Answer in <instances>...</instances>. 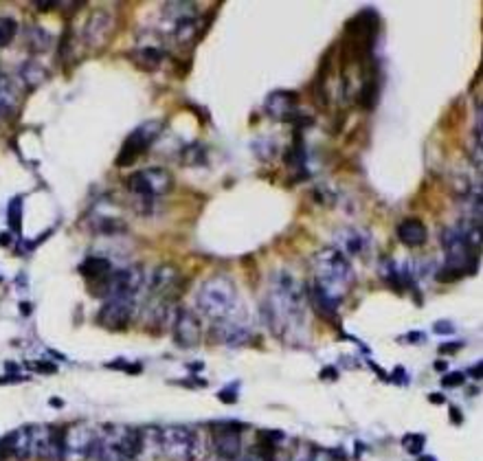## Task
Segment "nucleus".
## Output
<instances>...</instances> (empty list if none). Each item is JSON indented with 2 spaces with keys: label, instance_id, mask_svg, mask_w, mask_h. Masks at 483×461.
Instances as JSON below:
<instances>
[{
  "label": "nucleus",
  "instance_id": "1",
  "mask_svg": "<svg viewBox=\"0 0 483 461\" xmlns=\"http://www.w3.org/2000/svg\"><path fill=\"white\" fill-rule=\"evenodd\" d=\"M262 312L266 325L279 339L290 337L306 323V290L294 275L288 270H277L270 277Z\"/></svg>",
  "mask_w": 483,
  "mask_h": 461
},
{
  "label": "nucleus",
  "instance_id": "2",
  "mask_svg": "<svg viewBox=\"0 0 483 461\" xmlns=\"http://www.w3.org/2000/svg\"><path fill=\"white\" fill-rule=\"evenodd\" d=\"M143 430L132 426L106 424L95 430L88 459L95 461H134L143 450Z\"/></svg>",
  "mask_w": 483,
  "mask_h": 461
},
{
  "label": "nucleus",
  "instance_id": "3",
  "mask_svg": "<svg viewBox=\"0 0 483 461\" xmlns=\"http://www.w3.org/2000/svg\"><path fill=\"white\" fill-rule=\"evenodd\" d=\"M196 305L198 312L211 319L213 323L235 317L240 310V295L235 281L226 275H211L200 284L196 292Z\"/></svg>",
  "mask_w": 483,
  "mask_h": 461
},
{
  "label": "nucleus",
  "instance_id": "4",
  "mask_svg": "<svg viewBox=\"0 0 483 461\" xmlns=\"http://www.w3.org/2000/svg\"><path fill=\"white\" fill-rule=\"evenodd\" d=\"M312 266L317 272L314 286L332 301L341 303L354 284V270L345 255L339 248H323L314 255Z\"/></svg>",
  "mask_w": 483,
  "mask_h": 461
},
{
  "label": "nucleus",
  "instance_id": "5",
  "mask_svg": "<svg viewBox=\"0 0 483 461\" xmlns=\"http://www.w3.org/2000/svg\"><path fill=\"white\" fill-rule=\"evenodd\" d=\"M154 433H156V444L161 452L171 461H196L200 457L202 442L193 428L171 424V426L156 428Z\"/></svg>",
  "mask_w": 483,
  "mask_h": 461
},
{
  "label": "nucleus",
  "instance_id": "6",
  "mask_svg": "<svg viewBox=\"0 0 483 461\" xmlns=\"http://www.w3.org/2000/svg\"><path fill=\"white\" fill-rule=\"evenodd\" d=\"M125 185H128V189L134 191L137 196L156 198V196H165L174 189V176L163 167H147V169H139V171L130 174Z\"/></svg>",
  "mask_w": 483,
  "mask_h": 461
},
{
  "label": "nucleus",
  "instance_id": "7",
  "mask_svg": "<svg viewBox=\"0 0 483 461\" xmlns=\"http://www.w3.org/2000/svg\"><path fill=\"white\" fill-rule=\"evenodd\" d=\"M163 130V125L159 121H147L143 125H139L137 130L123 141L121 149H119V157H117V167H130L139 161L141 154H145L152 143L159 139Z\"/></svg>",
  "mask_w": 483,
  "mask_h": 461
},
{
  "label": "nucleus",
  "instance_id": "8",
  "mask_svg": "<svg viewBox=\"0 0 483 461\" xmlns=\"http://www.w3.org/2000/svg\"><path fill=\"white\" fill-rule=\"evenodd\" d=\"M106 288V297H123V299H137L145 284V272L141 266H128L121 270H112L108 277L101 279Z\"/></svg>",
  "mask_w": 483,
  "mask_h": 461
},
{
  "label": "nucleus",
  "instance_id": "9",
  "mask_svg": "<svg viewBox=\"0 0 483 461\" xmlns=\"http://www.w3.org/2000/svg\"><path fill=\"white\" fill-rule=\"evenodd\" d=\"M134 314H137L134 299L112 297V299H106V303L101 305V310L97 314V323L106 329H123L132 323Z\"/></svg>",
  "mask_w": 483,
  "mask_h": 461
},
{
  "label": "nucleus",
  "instance_id": "10",
  "mask_svg": "<svg viewBox=\"0 0 483 461\" xmlns=\"http://www.w3.org/2000/svg\"><path fill=\"white\" fill-rule=\"evenodd\" d=\"M92 440H95V430L86 424H75L64 428V459H73V461L88 459Z\"/></svg>",
  "mask_w": 483,
  "mask_h": 461
},
{
  "label": "nucleus",
  "instance_id": "11",
  "mask_svg": "<svg viewBox=\"0 0 483 461\" xmlns=\"http://www.w3.org/2000/svg\"><path fill=\"white\" fill-rule=\"evenodd\" d=\"M213 450L222 461H238L242 457L240 426L235 424H218L213 433Z\"/></svg>",
  "mask_w": 483,
  "mask_h": 461
},
{
  "label": "nucleus",
  "instance_id": "12",
  "mask_svg": "<svg viewBox=\"0 0 483 461\" xmlns=\"http://www.w3.org/2000/svg\"><path fill=\"white\" fill-rule=\"evenodd\" d=\"M174 339L176 345L181 347H193L200 343V334H202V327H200V319L187 310V307H181V310H176L174 314Z\"/></svg>",
  "mask_w": 483,
  "mask_h": 461
},
{
  "label": "nucleus",
  "instance_id": "13",
  "mask_svg": "<svg viewBox=\"0 0 483 461\" xmlns=\"http://www.w3.org/2000/svg\"><path fill=\"white\" fill-rule=\"evenodd\" d=\"M115 31V14L108 9H97L84 27V40L88 46H104Z\"/></svg>",
  "mask_w": 483,
  "mask_h": 461
},
{
  "label": "nucleus",
  "instance_id": "14",
  "mask_svg": "<svg viewBox=\"0 0 483 461\" xmlns=\"http://www.w3.org/2000/svg\"><path fill=\"white\" fill-rule=\"evenodd\" d=\"M213 334L218 337L220 343H224L226 347H240V345H246L248 339H250V329L248 325L235 317L226 319V321H220L213 325Z\"/></svg>",
  "mask_w": 483,
  "mask_h": 461
},
{
  "label": "nucleus",
  "instance_id": "15",
  "mask_svg": "<svg viewBox=\"0 0 483 461\" xmlns=\"http://www.w3.org/2000/svg\"><path fill=\"white\" fill-rule=\"evenodd\" d=\"M294 110H297V95L290 90H275L266 99V112L272 119L286 121L294 115Z\"/></svg>",
  "mask_w": 483,
  "mask_h": 461
},
{
  "label": "nucleus",
  "instance_id": "16",
  "mask_svg": "<svg viewBox=\"0 0 483 461\" xmlns=\"http://www.w3.org/2000/svg\"><path fill=\"white\" fill-rule=\"evenodd\" d=\"M398 238L404 246H409V248H418L422 244H426L428 240V228L422 220L418 218H406L400 222L398 226Z\"/></svg>",
  "mask_w": 483,
  "mask_h": 461
},
{
  "label": "nucleus",
  "instance_id": "17",
  "mask_svg": "<svg viewBox=\"0 0 483 461\" xmlns=\"http://www.w3.org/2000/svg\"><path fill=\"white\" fill-rule=\"evenodd\" d=\"M5 444H7V452L11 457H16L18 461L29 459L33 455V450H31V426L18 428L11 435H7Z\"/></svg>",
  "mask_w": 483,
  "mask_h": 461
},
{
  "label": "nucleus",
  "instance_id": "18",
  "mask_svg": "<svg viewBox=\"0 0 483 461\" xmlns=\"http://www.w3.org/2000/svg\"><path fill=\"white\" fill-rule=\"evenodd\" d=\"M336 242H339V250L345 255H361L367 246V238H363L361 231L356 228H345L341 233H336Z\"/></svg>",
  "mask_w": 483,
  "mask_h": 461
},
{
  "label": "nucleus",
  "instance_id": "19",
  "mask_svg": "<svg viewBox=\"0 0 483 461\" xmlns=\"http://www.w3.org/2000/svg\"><path fill=\"white\" fill-rule=\"evenodd\" d=\"M176 277H178V270L174 266H169V264L159 266L154 272H152V277H149V292L152 295H163V292H167L174 286Z\"/></svg>",
  "mask_w": 483,
  "mask_h": 461
},
{
  "label": "nucleus",
  "instance_id": "20",
  "mask_svg": "<svg viewBox=\"0 0 483 461\" xmlns=\"http://www.w3.org/2000/svg\"><path fill=\"white\" fill-rule=\"evenodd\" d=\"M18 90L9 77L0 75V117H9L18 108Z\"/></svg>",
  "mask_w": 483,
  "mask_h": 461
},
{
  "label": "nucleus",
  "instance_id": "21",
  "mask_svg": "<svg viewBox=\"0 0 483 461\" xmlns=\"http://www.w3.org/2000/svg\"><path fill=\"white\" fill-rule=\"evenodd\" d=\"M80 272L84 277H92V279L99 281V279H104L112 272V264L106 258H97V255H92V258H88L80 264Z\"/></svg>",
  "mask_w": 483,
  "mask_h": 461
},
{
  "label": "nucleus",
  "instance_id": "22",
  "mask_svg": "<svg viewBox=\"0 0 483 461\" xmlns=\"http://www.w3.org/2000/svg\"><path fill=\"white\" fill-rule=\"evenodd\" d=\"M48 77V73H46V68L44 66H40L38 62H27V64H22L20 66V80H22V84H27V88H38L44 80Z\"/></svg>",
  "mask_w": 483,
  "mask_h": 461
},
{
  "label": "nucleus",
  "instance_id": "23",
  "mask_svg": "<svg viewBox=\"0 0 483 461\" xmlns=\"http://www.w3.org/2000/svg\"><path fill=\"white\" fill-rule=\"evenodd\" d=\"M18 36V22L14 18H0V46H9Z\"/></svg>",
  "mask_w": 483,
  "mask_h": 461
},
{
  "label": "nucleus",
  "instance_id": "24",
  "mask_svg": "<svg viewBox=\"0 0 483 461\" xmlns=\"http://www.w3.org/2000/svg\"><path fill=\"white\" fill-rule=\"evenodd\" d=\"M134 58L141 62V64H147V66H159V62L163 60V53L156 48V46H141Z\"/></svg>",
  "mask_w": 483,
  "mask_h": 461
},
{
  "label": "nucleus",
  "instance_id": "25",
  "mask_svg": "<svg viewBox=\"0 0 483 461\" xmlns=\"http://www.w3.org/2000/svg\"><path fill=\"white\" fill-rule=\"evenodd\" d=\"M29 44H31L36 51H46L48 44H51V36H48L42 27H31V29H29Z\"/></svg>",
  "mask_w": 483,
  "mask_h": 461
},
{
  "label": "nucleus",
  "instance_id": "26",
  "mask_svg": "<svg viewBox=\"0 0 483 461\" xmlns=\"http://www.w3.org/2000/svg\"><path fill=\"white\" fill-rule=\"evenodd\" d=\"M426 444V438L420 433H411V435H404V440H402V446L406 452H411V455H420L422 448Z\"/></svg>",
  "mask_w": 483,
  "mask_h": 461
},
{
  "label": "nucleus",
  "instance_id": "27",
  "mask_svg": "<svg viewBox=\"0 0 483 461\" xmlns=\"http://www.w3.org/2000/svg\"><path fill=\"white\" fill-rule=\"evenodd\" d=\"M7 216H9L11 228H14V231H20V220H22V200H20V198H14V200L9 202Z\"/></svg>",
  "mask_w": 483,
  "mask_h": 461
},
{
  "label": "nucleus",
  "instance_id": "28",
  "mask_svg": "<svg viewBox=\"0 0 483 461\" xmlns=\"http://www.w3.org/2000/svg\"><path fill=\"white\" fill-rule=\"evenodd\" d=\"M462 382H464V373L462 371H455V373H448V376L442 378L444 387H460Z\"/></svg>",
  "mask_w": 483,
  "mask_h": 461
},
{
  "label": "nucleus",
  "instance_id": "29",
  "mask_svg": "<svg viewBox=\"0 0 483 461\" xmlns=\"http://www.w3.org/2000/svg\"><path fill=\"white\" fill-rule=\"evenodd\" d=\"M238 461H272V459H270V455H266L262 450H253L248 455H242Z\"/></svg>",
  "mask_w": 483,
  "mask_h": 461
},
{
  "label": "nucleus",
  "instance_id": "30",
  "mask_svg": "<svg viewBox=\"0 0 483 461\" xmlns=\"http://www.w3.org/2000/svg\"><path fill=\"white\" fill-rule=\"evenodd\" d=\"M314 459V448H301L294 455V461H312Z\"/></svg>",
  "mask_w": 483,
  "mask_h": 461
},
{
  "label": "nucleus",
  "instance_id": "31",
  "mask_svg": "<svg viewBox=\"0 0 483 461\" xmlns=\"http://www.w3.org/2000/svg\"><path fill=\"white\" fill-rule=\"evenodd\" d=\"M435 332H437V334H452L455 325L448 323V321H440V323H435Z\"/></svg>",
  "mask_w": 483,
  "mask_h": 461
},
{
  "label": "nucleus",
  "instance_id": "32",
  "mask_svg": "<svg viewBox=\"0 0 483 461\" xmlns=\"http://www.w3.org/2000/svg\"><path fill=\"white\" fill-rule=\"evenodd\" d=\"M36 7H38V11H51L53 7H60V3H55V0H51V3H46V0H38Z\"/></svg>",
  "mask_w": 483,
  "mask_h": 461
},
{
  "label": "nucleus",
  "instance_id": "33",
  "mask_svg": "<svg viewBox=\"0 0 483 461\" xmlns=\"http://www.w3.org/2000/svg\"><path fill=\"white\" fill-rule=\"evenodd\" d=\"M312 461H336L332 455L329 452H319V450H314V459Z\"/></svg>",
  "mask_w": 483,
  "mask_h": 461
},
{
  "label": "nucleus",
  "instance_id": "34",
  "mask_svg": "<svg viewBox=\"0 0 483 461\" xmlns=\"http://www.w3.org/2000/svg\"><path fill=\"white\" fill-rule=\"evenodd\" d=\"M36 369H40V371H44V373H53L55 371V365H46V363H38V365H33Z\"/></svg>",
  "mask_w": 483,
  "mask_h": 461
},
{
  "label": "nucleus",
  "instance_id": "35",
  "mask_svg": "<svg viewBox=\"0 0 483 461\" xmlns=\"http://www.w3.org/2000/svg\"><path fill=\"white\" fill-rule=\"evenodd\" d=\"M462 345H464V343H452V345H442V347H440V351H442V354H444V351H455V349H460Z\"/></svg>",
  "mask_w": 483,
  "mask_h": 461
},
{
  "label": "nucleus",
  "instance_id": "36",
  "mask_svg": "<svg viewBox=\"0 0 483 461\" xmlns=\"http://www.w3.org/2000/svg\"><path fill=\"white\" fill-rule=\"evenodd\" d=\"M450 418H452L455 424H462V420H464V418L460 415V411H457V408H450Z\"/></svg>",
  "mask_w": 483,
  "mask_h": 461
},
{
  "label": "nucleus",
  "instance_id": "37",
  "mask_svg": "<svg viewBox=\"0 0 483 461\" xmlns=\"http://www.w3.org/2000/svg\"><path fill=\"white\" fill-rule=\"evenodd\" d=\"M472 376H474V378H481V363L472 367Z\"/></svg>",
  "mask_w": 483,
  "mask_h": 461
},
{
  "label": "nucleus",
  "instance_id": "38",
  "mask_svg": "<svg viewBox=\"0 0 483 461\" xmlns=\"http://www.w3.org/2000/svg\"><path fill=\"white\" fill-rule=\"evenodd\" d=\"M0 244H9V235L7 233H0Z\"/></svg>",
  "mask_w": 483,
  "mask_h": 461
},
{
  "label": "nucleus",
  "instance_id": "39",
  "mask_svg": "<svg viewBox=\"0 0 483 461\" xmlns=\"http://www.w3.org/2000/svg\"><path fill=\"white\" fill-rule=\"evenodd\" d=\"M430 400H433V402H444V398H442V396H437V393L430 396Z\"/></svg>",
  "mask_w": 483,
  "mask_h": 461
},
{
  "label": "nucleus",
  "instance_id": "40",
  "mask_svg": "<svg viewBox=\"0 0 483 461\" xmlns=\"http://www.w3.org/2000/svg\"><path fill=\"white\" fill-rule=\"evenodd\" d=\"M418 461H437L435 457H430V455H426V457H420Z\"/></svg>",
  "mask_w": 483,
  "mask_h": 461
},
{
  "label": "nucleus",
  "instance_id": "41",
  "mask_svg": "<svg viewBox=\"0 0 483 461\" xmlns=\"http://www.w3.org/2000/svg\"><path fill=\"white\" fill-rule=\"evenodd\" d=\"M435 369H440V371H442V369H446V363H437V365H435Z\"/></svg>",
  "mask_w": 483,
  "mask_h": 461
}]
</instances>
